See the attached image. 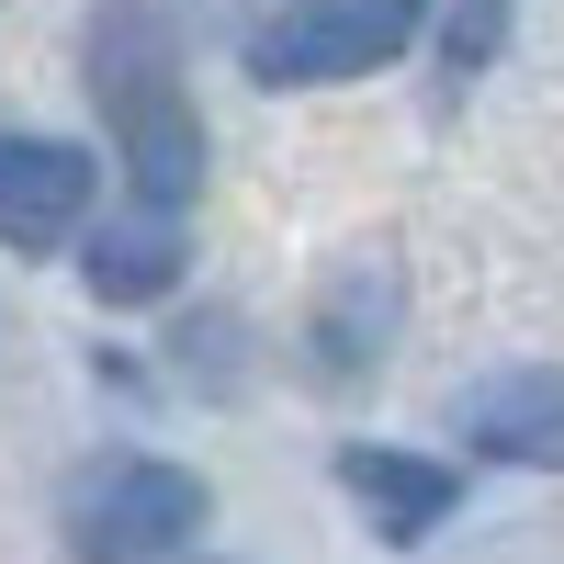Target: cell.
Masks as SVG:
<instances>
[{"label":"cell","mask_w":564,"mask_h":564,"mask_svg":"<svg viewBox=\"0 0 564 564\" xmlns=\"http://www.w3.org/2000/svg\"><path fill=\"white\" fill-rule=\"evenodd\" d=\"M463 441L497 452V463H553L564 452V384H553V372H508V384H486L475 406H463Z\"/></svg>","instance_id":"obj_7"},{"label":"cell","mask_w":564,"mask_h":564,"mask_svg":"<svg viewBox=\"0 0 564 564\" xmlns=\"http://www.w3.org/2000/svg\"><path fill=\"white\" fill-rule=\"evenodd\" d=\"M193 531H204V486L181 475V463L124 452V463H90L68 486V553L79 564H159Z\"/></svg>","instance_id":"obj_1"},{"label":"cell","mask_w":564,"mask_h":564,"mask_svg":"<svg viewBox=\"0 0 564 564\" xmlns=\"http://www.w3.org/2000/svg\"><path fill=\"white\" fill-rule=\"evenodd\" d=\"M384 316H395V305H384V282H339V305H327V339H316V361H327V372H361L372 350H384Z\"/></svg>","instance_id":"obj_8"},{"label":"cell","mask_w":564,"mask_h":564,"mask_svg":"<svg viewBox=\"0 0 564 564\" xmlns=\"http://www.w3.org/2000/svg\"><path fill=\"white\" fill-rule=\"evenodd\" d=\"M170 282H181V215L135 204V215H113L102 238H90V294L102 305H159Z\"/></svg>","instance_id":"obj_6"},{"label":"cell","mask_w":564,"mask_h":564,"mask_svg":"<svg viewBox=\"0 0 564 564\" xmlns=\"http://www.w3.org/2000/svg\"><path fill=\"white\" fill-rule=\"evenodd\" d=\"M339 486L361 497V520L384 531V542H430L441 520H452V497H463V475H441V463H417V452H339Z\"/></svg>","instance_id":"obj_5"},{"label":"cell","mask_w":564,"mask_h":564,"mask_svg":"<svg viewBox=\"0 0 564 564\" xmlns=\"http://www.w3.org/2000/svg\"><path fill=\"white\" fill-rule=\"evenodd\" d=\"M113 135H124L135 204H159V215H181V204H193L204 135H193V113H181V90H170V79H159V90H124V102H113Z\"/></svg>","instance_id":"obj_4"},{"label":"cell","mask_w":564,"mask_h":564,"mask_svg":"<svg viewBox=\"0 0 564 564\" xmlns=\"http://www.w3.org/2000/svg\"><path fill=\"white\" fill-rule=\"evenodd\" d=\"M417 23H430V0H294L260 45H249V79L271 90H305V79H361L417 45Z\"/></svg>","instance_id":"obj_2"},{"label":"cell","mask_w":564,"mask_h":564,"mask_svg":"<svg viewBox=\"0 0 564 564\" xmlns=\"http://www.w3.org/2000/svg\"><path fill=\"white\" fill-rule=\"evenodd\" d=\"M497 45V0H463V23H452V68H475Z\"/></svg>","instance_id":"obj_9"},{"label":"cell","mask_w":564,"mask_h":564,"mask_svg":"<svg viewBox=\"0 0 564 564\" xmlns=\"http://www.w3.org/2000/svg\"><path fill=\"white\" fill-rule=\"evenodd\" d=\"M90 204V159L57 135H0V238L12 249H57Z\"/></svg>","instance_id":"obj_3"}]
</instances>
